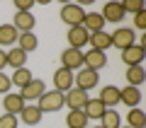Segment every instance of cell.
<instances>
[{"instance_id": "cell-1", "label": "cell", "mask_w": 146, "mask_h": 128, "mask_svg": "<svg viewBox=\"0 0 146 128\" xmlns=\"http://www.w3.org/2000/svg\"><path fill=\"white\" fill-rule=\"evenodd\" d=\"M36 106H39L42 114H54V111H61V109L66 106V99H63L61 92L51 89V92H44L42 97L36 99Z\"/></svg>"}, {"instance_id": "cell-2", "label": "cell", "mask_w": 146, "mask_h": 128, "mask_svg": "<svg viewBox=\"0 0 146 128\" xmlns=\"http://www.w3.org/2000/svg\"><path fill=\"white\" fill-rule=\"evenodd\" d=\"M98 82H100V75L95 70H88V68H80L78 75H73V85H76L78 89H83V92L93 89Z\"/></svg>"}, {"instance_id": "cell-3", "label": "cell", "mask_w": 146, "mask_h": 128, "mask_svg": "<svg viewBox=\"0 0 146 128\" xmlns=\"http://www.w3.org/2000/svg\"><path fill=\"white\" fill-rule=\"evenodd\" d=\"M110 39H112V46L119 48V51H124V48L134 46V29H129V27H119L117 31H112L110 34Z\"/></svg>"}, {"instance_id": "cell-4", "label": "cell", "mask_w": 146, "mask_h": 128, "mask_svg": "<svg viewBox=\"0 0 146 128\" xmlns=\"http://www.w3.org/2000/svg\"><path fill=\"white\" fill-rule=\"evenodd\" d=\"M61 20L68 27H80L83 20H85V10L80 5H63L61 7Z\"/></svg>"}, {"instance_id": "cell-5", "label": "cell", "mask_w": 146, "mask_h": 128, "mask_svg": "<svg viewBox=\"0 0 146 128\" xmlns=\"http://www.w3.org/2000/svg\"><path fill=\"white\" fill-rule=\"evenodd\" d=\"M105 65H107V56H105L102 51H95V48H90L88 53H83V68L100 72Z\"/></svg>"}, {"instance_id": "cell-6", "label": "cell", "mask_w": 146, "mask_h": 128, "mask_svg": "<svg viewBox=\"0 0 146 128\" xmlns=\"http://www.w3.org/2000/svg\"><path fill=\"white\" fill-rule=\"evenodd\" d=\"M54 87H56V92H61V94H66L68 89H73V70L58 68V70L54 72Z\"/></svg>"}, {"instance_id": "cell-7", "label": "cell", "mask_w": 146, "mask_h": 128, "mask_svg": "<svg viewBox=\"0 0 146 128\" xmlns=\"http://www.w3.org/2000/svg\"><path fill=\"white\" fill-rule=\"evenodd\" d=\"M61 63H63L61 68H68V70H80V68H83V51L68 46L66 51L61 53Z\"/></svg>"}, {"instance_id": "cell-8", "label": "cell", "mask_w": 146, "mask_h": 128, "mask_svg": "<svg viewBox=\"0 0 146 128\" xmlns=\"http://www.w3.org/2000/svg\"><path fill=\"white\" fill-rule=\"evenodd\" d=\"M68 44H71V48H83V46H88V39H90V34L83 29V24L80 27H68Z\"/></svg>"}, {"instance_id": "cell-9", "label": "cell", "mask_w": 146, "mask_h": 128, "mask_svg": "<svg viewBox=\"0 0 146 128\" xmlns=\"http://www.w3.org/2000/svg\"><path fill=\"white\" fill-rule=\"evenodd\" d=\"M44 92H46V85H44L42 80H32L29 85H25V87H22L17 94H20L25 102H32V99H39Z\"/></svg>"}, {"instance_id": "cell-10", "label": "cell", "mask_w": 146, "mask_h": 128, "mask_svg": "<svg viewBox=\"0 0 146 128\" xmlns=\"http://www.w3.org/2000/svg\"><path fill=\"white\" fill-rule=\"evenodd\" d=\"M25 99L20 97V94H12L7 92L5 97H3V109H5V114H10V116H20V111L25 109Z\"/></svg>"}, {"instance_id": "cell-11", "label": "cell", "mask_w": 146, "mask_h": 128, "mask_svg": "<svg viewBox=\"0 0 146 128\" xmlns=\"http://www.w3.org/2000/svg\"><path fill=\"white\" fill-rule=\"evenodd\" d=\"M63 99H66V104H68V109H83L85 104H88V92H83V89H78V87H73V89H68L66 94H63Z\"/></svg>"}, {"instance_id": "cell-12", "label": "cell", "mask_w": 146, "mask_h": 128, "mask_svg": "<svg viewBox=\"0 0 146 128\" xmlns=\"http://www.w3.org/2000/svg\"><path fill=\"white\" fill-rule=\"evenodd\" d=\"M144 56H146V51L139 46V44H134V46H129V48H124V51H122V61H124L127 68H131V65H141Z\"/></svg>"}, {"instance_id": "cell-13", "label": "cell", "mask_w": 146, "mask_h": 128, "mask_svg": "<svg viewBox=\"0 0 146 128\" xmlns=\"http://www.w3.org/2000/svg\"><path fill=\"white\" fill-rule=\"evenodd\" d=\"M36 24L34 15L32 12H15V20H12V27H15L20 34H25V31H32Z\"/></svg>"}, {"instance_id": "cell-14", "label": "cell", "mask_w": 146, "mask_h": 128, "mask_svg": "<svg viewBox=\"0 0 146 128\" xmlns=\"http://www.w3.org/2000/svg\"><path fill=\"white\" fill-rule=\"evenodd\" d=\"M119 102L127 104L129 109H136V106H139V102H141V89L127 85L124 89H119Z\"/></svg>"}, {"instance_id": "cell-15", "label": "cell", "mask_w": 146, "mask_h": 128, "mask_svg": "<svg viewBox=\"0 0 146 128\" xmlns=\"http://www.w3.org/2000/svg\"><path fill=\"white\" fill-rule=\"evenodd\" d=\"M100 102L105 104V109H112L119 104V87H115V85H107V87H102V92H100Z\"/></svg>"}, {"instance_id": "cell-16", "label": "cell", "mask_w": 146, "mask_h": 128, "mask_svg": "<svg viewBox=\"0 0 146 128\" xmlns=\"http://www.w3.org/2000/svg\"><path fill=\"white\" fill-rule=\"evenodd\" d=\"M100 15H102L105 22H115V24L124 20V10H122L119 3H107V5L102 7V12H100Z\"/></svg>"}, {"instance_id": "cell-17", "label": "cell", "mask_w": 146, "mask_h": 128, "mask_svg": "<svg viewBox=\"0 0 146 128\" xmlns=\"http://www.w3.org/2000/svg\"><path fill=\"white\" fill-rule=\"evenodd\" d=\"M83 29L88 31V34H95V31H102L105 29V20L100 12H88L83 20Z\"/></svg>"}, {"instance_id": "cell-18", "label": "cell", "mask_w": 146, "mask_h": 128, "mask_svg": "<svg viewBox=\"0 0 146 128\" xmlns=\"http://www.w3.org/2000/svg\"><path fill=\"white\" fill-rule=\"evenodd\" d=\"M36 46H39V39H36L34 31H25V34L17 36V48H22L27 56H29L32 51H36Z\"/></svg>"}, {"instance_id": "cell-19", "label": "cell", "mask_w": 146, "mask_h": 128, "mask_svg": "<svg viewBox=\"0 0 146 128\" xmlns=\"http://www.w3.org/2000/svg\"><path fill=\"white\" fill-rule=\"evenodd\" d=\"M88 44L95 48V51H102V53H105L110 46H112V39H110V34L102 29V31H95V34H90Z\"/></svg>"}, {"instance_id": "cell-20", "label": "cell", "mask_w": 146, "mask_h": 128, "mask_svg": "<svg viewBox=\"0 0 146 128\" xmlns=\"http://www.w3.org/2000/svg\"><path fill=\"white\" fill-rule=\"evenodd\" d=\"M42 116H44V114L39 111L36 104H25V109L20 111V118L27 123V126H36V123L42 121Z\"/></svg>"}, {"instance_id": "cell-21", "label": "cell", "mask_w": 146, "mask_h": 128, "mask_svg": "<svg viewBox=\"0 0 146 128\" xmlns=\"http://www.w3.org/2000/svg\"><path fill=\"white\" fill-rule=\"evenodd\" d=\"M88 121H90V118L83 114V109H71L68 116H66V126L68 128H85Z\"/></svg>"}, {"instance_id": "cell-22", "label": "cell", "mask_w": 146, "mask_h": 128, "mask_svg": "<svg viewBox=\"0 0 146 128\" xmlns=\"http://www.w3.org/2000/svg\"><path fill=\"white\" fill-rule=\"evenodd\" d=\"M17 36H20V31L12 24H0V46H12V44H17Z\"/></svg>"}, {"instance_id": "cell-23", "label": "cell", "mask_w": 146, "mask_h": 128, "mask_svg": "<svg viewBox=\"0 0 146 128\" xmlns=\"http://www.w3.org/2000/svg\"><path fill=\"white\" fill-rule=\"evenodd\" d=\"M105 111H107V109H105V104L100 102L98 97H95V99H88V104L83 106V114H85L88 118H102Z\"/></svg>"}, {"instance_id": "cell-24", "label": "cell", "mask_w": 146, "mask_h": 128, "mask_svg": "<svg viewBox=\"0 0 146 128\" xmlns=\"http://www.w3.org/2000/svg\"><path fill=\"white\" fill-rule=\"evenodd\" d=\"M144 80H146V72H144L141 65L127 68V85L129 87H139V85H144Z\"/></svg>"}, {"instance_id": "cell-25", "label": "cell", "mask_w": 146, "mask_h": 128, "mask_svg": "<svg viewBox=\"0 0 146 128\" xmlns=\"http://www.w3.org/2000/svg\"><path fill=\"white\" fill-rule=\"evenodd\" d=\"M10 80H12V85H17V87L22 89L25 85H29V82L34 80V75H32V70H29V68H17V70L12 72V77H10Z\"/></svg>"}, {"instance_id": "cell-26", "label": "cell", "mask_w": 146, "mask_h": 128, "mask_svg": "<svg viewBox=\"0 0 146 128\" xmlns=\"http://www.w3.org/2000/svg\"><path fill=\"white\" fill-rule=\"evenodd\" d=\"M25 63H27V53L22 51V48H10L7 51V65H12L17 70V68H25Z\"/></svg>"}, {"instance_id": "cell-27", "label": "cell", "mask_w": 146, "mask_h": 128, "mask_svg": "<svg viewBox=\"0 0 146 128\" xmlns=\"http://www.w3.org/2000/svg\"><path fill=\"white\" fill-rule=\"evenodd\" d=\"M127 126L129 128H146V114L141 111L139 106L131 109V111L127 114Z\"/></svg>"}, {"instance_id": "cell-28", "label": "cell", "mask_w": 146, "mask_h": 128, "mask_svg": "<svg viewBox=\"0 0 146 128\" xmlns=\"http://www.w3.org/2000/svg\"><path fill=\"white\" fill-rule=\"evenodd\" d=\"M100 121H102V123H100L102 128H119V126H122V116L115 111V109H107V111L102 114Z\"/></svg>"}, {"instance_id": "cell-29", "label": "cell", "mask_w": 146, "mask_h": 128, "mask_svg": "<svg viewBox=\"0 0 146 128\" xmlns=\"http://www.w3.org/2000/svg\"><path fill=\"white\" fill-rule=\"evenodd\" d=\"M119 5H122V10H124V15H127V12L136 15V12L144 10V3H141V0H124V3H119Z\"/></svg>"}, {"instance_id": "cell-30", "label": "cell", "mask_w": 146, "mask_h": 128, "mask_svg": "<svg viewBox=\"0 0 146 128\" xmlns=\"http://www.w3.org/2000/svg\"><path fill=\"white\" fill-rule=\"evenodd\" d=\"M17 123H20L17 116H10V114L0 116V128H17Z\"/></svg>"}, {"instance_id": "cell-31", "label": "cell", "mask_w": 146, "mask_h": 128, "mask_svg": "<svg viewBox=\"0 0 146 128\" xmlns=\"http://www.w3.org/2000/svg\"><path fill=\"white\" fill-rule=\"evenodd\" d=\"M10 87H12V80H10V75L0 72V94H7V92H10Z\"/></svg>"}, {"instance_id": "cell-32", "label": "cell", "mask_w": 146, "mask_h": 128, "mask_svg": "<svg viewBox=\"0 0 146 128\" xmlns=\"http://www.w3.org/2000/svg\"><path fill=\"white\" fill-rule=\"evenodd\" d=\"M15 7H17V12H32L34 0H15Z\"/></svg>"}, {"instance_id": "cell-33", "label": "cell", "mask_w": 146, "mask_h": 128, "mask_svg": "<svg viewBox=\"0 0 146 128\" xmlns=\"http://www.w3.org/2000/svg\"><path fill=\"white\" fill-rule=\"evenodd\" d=\"M134 27H136V29H141V31L146 29V10H141V12H136V15H134Z\"/></svg>"}, {"instance_id": "cell-34", "label": "cell", "mask_w": 146, "mask_h": 128, "mask_svg": "<svg viewBox=\"0 0 146 128\" xmlns=\"http://www.w3.org/2000/svg\"><path fill=\"white\" fill-rule=\"evenodd\" d=\"M7 65V51H3L0 48V72H3V68Z\"/></svg>"}, {"instance_id": "cell-35", "label": "cell", "mask_w": 146, "mask_h": 128, "mask_svg": "<svg viewBox=\"0 0 146 128\" xmlns=\"http://www.w3.org/2000/svg\"><path fill=\"white\" fill-rule=\"evenodd\" d=\"M119 128H129V126H119Z\"/></svg>"}, {"instance_id": "cell-36", "label": "cell", "mask_w": 146, "mask_h": 128, "mask_svg": "<svg viewBox=\"0 0 146 128\" xmlns=\"http://www.w3.org/2000/svg\"><path fill=\"white\" fill-rule=\"evenodd\" d=\"M93 128H102V126H93Z\"/></svg>"}]
</instances>
